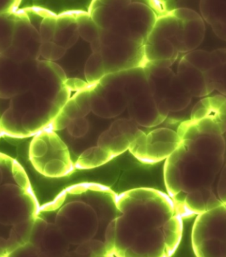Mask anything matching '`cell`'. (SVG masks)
<instances>
[{"label": "cell", "instance_id": "cell-1", "mask_svg": "<svg viewBox=\"0 0 226 257\" xmlns=\"http://www.w3.org/2000/svg\"><path fill=\"white\" fill-rule=\"evenodd\" d=\"M117 213L104 242L116 257H170L179 245L182 217L169 195L149 188L117 197Z\"/></svg>", "mask_w": 226, "mask_h": 257}, {"label": "cell", "instance_id": "cell-2", "mask_svg": "<svg viewBox=\"0 0 226 257\" xmlns=\"http://www.w3.org/2000/svg\"><path fill=\"white\" fill-rule=\"evenodd\" d=\"M177 133L181 142L166 160L164 180L184 219L223 204L213 186L224 166L226 144L223 135L200 133L190 120L182 123Z\"/></svg>", "mask_w": 226, "mask_h": 257}, {"label": "cell", "instance_id": "cell-3", "mask_svg": "<svg viewBox=\"0 0 226 257\" xmlns=\"http://www.w3.org/2000/svg\"><path fill=\"white\" fill-rule=\"evenodd\" d=\"M118 195L104 185L81 183L68 187L41 206L38 216L54 224L73 245L100 240L99 236L104 240L116 215Z\"/></svg>", "mask_w": 226, "mask_h": 257}, {"label": "cell", "instance_id": "cell-4", "mask_svg": "<svg viewBox=\"0 0 226 257\" xmlns=\"http://www.w3.org/2000/svg\"><path fill=\"white\" fill-rule=\"evenodd\" d=\"M24 168L7 154L0 156V223L9 227L1 238V256L30 242L40 209Z\"/></svg>", "mask_w": 226, "mask_h": 257}, {"label": "cell", "instance_id": "cell-5", "mask_svg": "<svg viewBox=\"0 0 226 257\" xmlns=\"http://www.w3.org/2000/svg\"><path fill=\"white\" fill-rule=\"evenodd\" d=\"M29 154L35 169L45 177L63 178L75 171L67 146L52 130H45L33 138Z\"/></svg>", "mask_w": 226, "mask_h": 257}, {"label": "cell", "instance_id": "cell-6", "mask_svg": "<svg viewBox=\"0 0 226 257\" xmlns=\"http://www.w3.org/2000/svg\"><path fill=\"white\" fill-rule=\"evenodd\" d=\"M196 257H226V205L197 215L192 232Z\"/></svg>", "mask_w": 226, "mask_h": 257}, {"label": "cell", "instance_id": "cell-7", "mask_svg": "<svg viewBox=\"0 0 226 257\" xmlns=\"http://www.w3.org/2000/svg\"><path fill=\"white\" fill-rule=\"evenodd\" d=\"M100 39L106 74L144 67L147 63L144 45L109 31L101 30Z\"/></svg>", "mask_w": 226, "mask_h": 257}, {"label": "cell", "instance_id": "cell-8", "mask_svg": "<svg viewBox=\"0 0 226 257\" xmlns=\"http://www.w3.org/2000/svg\"><path fill=\"white\" fill-rule=\"evenodd\" d=\"M157 16L140 2H127L113 21L109 32L145 45Z\"/></svg>", "mask_w": 226, "mask_h": 257}, {"label": "cell", "instance_id": "cell-9", "mask_svg": "<svg viewBox=\"0 0 226 257\" xmlns=\"http://www.w3.org/2000/svg\"><path fill=\"white\" fill-rule=\"evenodd\" d=\"M181 139L177 132L167 128L142 131L131 144L129 151L139 162L154 164L168 159L179 146Z\"/></svg>", "mask_w": 226, "mask_h": 257}, {"label": "cell", "instance_id": "cell-10", "mask_svg": "<svg viewBox=\"0 0 226 257\" xmlns=\"http://www.w3.org/2000/svg\"><path fill=\"white\" fill-rule=\"evenodd\" d=\"M30 242L40 257H64L71 245L54 224L39 216L33 227Z\"/></svg>", "mask_w": 226, "mask_h": 257}, {"label": "cell", "instance_id": "cell-11", "mask_svg": "<svg viewBox=\"0 0 226 257\" xmlns=\"http://www.w3.org/2000/svg\"><path fill=\"white\" fill-rule=\"evenodd\" d=\"M141 131L132 119H118L101 134L97 146L116 158L129 150Z\"/></svg>", "mask_w": 226, "mask_h": 257}, {"label": "cell", "instance_id": "cell-12", "mask_svg": "<svg viewBox=\"0 0 226 257\" xmlns=\"http://www.w3.org/2000/svg\"><path fill=\"white\" fill-rule=\"evenodd\" d=\"M1 58V97L12 98L28 91L32 81L22 71L21 63Z\"/></svg>", "mask_w": 226, "mask_h": 257}, {"label": "cell", "instance_id": "cell-13", "mask_svg": "<svg viewBox=\"0 0 226 257\" xmlns=\"http://www.w3.org/2000/svg\"><path fill=\"white\" fill-rule=\"evenodd\" d=\"M127 109L130 118L145 128H153L165 120L160 114L157 102L151 93L141 94L131 100Z\"/></svg>", "mask_w": 226, "mask_h": 257}, {"label": "cell", "instance_id": "cell-14", "mask_svg": "<svg viewBox=\"0 0 226 257\" xmlns=\"http://www.w3.org/2000/svg\"><path fill=\"white\" fill-rule=\"evenodd\" d=\"M205 30V24L202 18L188 22L180 21L178 34L170 42L178 52L188 53L194 51L202 43Z\"/></svg>", "mask_w": 226, "mask_h": 257}, {"label": "cell", "instance_id": "cell-15", "mask_svg": "<svg viewBox=\"0 0 226 257\" xmlns=\"http://www.w3.org/2000/svg\"><path fill=\"white\" fill-rule=\"evenodd\" d=\"M176 75L192 97L208 95L204 74L183 58L178 63Z\"/></svg>", "mask_w": 226, "mask_h": 257}, {"label": "cell", "instance_id": "cell-16", "mask_svg": "<svg viewBox=\"0 0 226 257\" xmlns=\"http://www.w3.org/2000/svg\"><path fill=\"white\" fill-rule=\"evenodd\" d=\"M122 73L123 92L126 96L129 103L141 94L151 93L145 67L134 68L122 71Z\"/></svg>", "mask_w": 226, "mask_h": 257}, {"label": "cell", "instance_id": "cell-17", "mask_svg": "<svg viewBox=\"0 0 226 257\" xmlns=\"http://www.w3.org/2000/svg\"><path fill=\"white\" fill-rule=\"evenodd\" d=\"M80 37L76 13H64L57 16L56 32L53 42L68 49L77 42Z\"/></svg>", "mask_w": 226, "mask_h": 257}, {"label": "cell", "instance_id": "cell-18", "mask_svg": "<svg viewBox=\"0 0 226 257\" xmlns=\"http://www.w3.org/2000/svg\"><path fill=\"white\" fill-rule=\"evenodd\" d=\"M127 3L120 1L93 2L89 14L100 30L108 31L115 18Z\"/></svg>", "mask_w": 226, "mask_h": 257}, {"label": "cell", "instance_id": "cell-19", "mask_svg": "<svg viewBox=\"0 0 226 257\" xmlns=\"http://www.w3.org/2000/svg\"><path fill=\"white\" fill-rule=\"evenodd\" d=\"M180 21L167 13L159 16L147 37V43H154L162 40H171L175 38L179 30Z\"/></svg>", "mask_w": 226, "mask_h": 257}, {"label": "cell", "instance_id": "cell-20", "mask_svg": "<svg viewBox=\"0 0 226 257\" xmlns=\"http://www.w3.org/2000/svg\"><path fill=\"white\" fill-rule=\"evenodd\" d=\"M144 53L146 62L172 60L175 61L178 52L175 46L169 40H162L154 43H145Z\"/></svg>", "mask_w": 226, "mask_h": 257}, {"label": "cell", "instance_id": "cell-21", "mask_svg": "<svg viewBox=\"0 0 226 257\" xmlns=\"http://www.w3.org/2000/svg\"><path fill=\"white\" fill-rule=\"evenodd\" d=\"M114 158L106 150L96 146L82 152L75 164V168L80 170L93 169L104 165Z\"/></svg>", "mask_w": 226, "mask_h": 257}, {"label": "cell", "instance_id": "cell-22", "mask_svg": "<svg viewBox=\"0 0 226 257\" xmlns=\"http://www.w3.org/2000/svg\"><path fill=\"white\" fill-rule=\"evenodd\" d=\"M94 88L104 98L112 118L119 116L128 107V100L122 90L103 87L99 83L94 85Z\"/></svg>", "mask_w": 226, "mask_h": 257}, {"label": "cell", "instance_id": "cell-23", "mask_svg": "<svg viewBox=\"0 0 226 257\" xmlns=\"http://www.w3.org/2000/svg\"><path fill=\"white\" fill-rule=\"evenodd\" d=\"M64 257H114L104 240H92L77 245Z\"/></svg>", "mask_w": 226, "mask_h": 257}, {"label": "cell", "instance_id": "cell-24", "mask_svg": "<svg viewBox=\"0 0 226 257\" xmlns=\"http://www.w3.org/2000/svg\"><path fill=\"white\" fill-rule=\"evenodd\" d=\"M200 10L203 20L207 24L219 22L226 24V1L203 0L200 2Z\"/></svg>", "mask_w": 226, "mask_h": 257}, {"label": "cell", "instance_id": "cell-25", "mask_svg": "<svg viewBox=\"0 0 226 257\" xmlns=\"http://www.w3.org/2000/svg\"><path fill=\"white\" fill-rule=\"evenodd\" d=\"M106 75L101 53H92L88 57L84 67L86 82L90 86L97 85Z\"/></svg>", "mask_w": 226, "mask_h": 257}, {"label": "cell", "instance_id": "cell-26", "mask_svg": "<svg viewBox=\"0 0 226 257\" xmlns=\"http://www.w3.org/2000/svg\"><path fill=\"white\" fill-rule=\"evenodd\" d=\"M80 36L84 40L91 43L100 38L101 30L94 22L89 13H76Z\"/></svg>", "mask_w": 226, "mask_h": 257}, {"label": "cell", "instance_id": "cell-27", "mask_svg": "<svg viewBox=\"0 0 226 257\" xmlns=\"http://www.w3.org/2000/svg\"><path fill=\"white\" fill-rule=\"evenodd\" d=\"M204 74L208 94L216 90L226 96V63L213 68Z\"/></svg>", "mask_w": 226, "mask_h": 257}, {"label": "cell", "instance_id": "cell-28", "mask_svg": "<svg viewBox=\"0 0 226 257\" xmlns=\"http://www.w3.org/2000/svg\"><path fill=\"white\" fill-rule=\"evenodd\" d=\"M34 27L28 18L16 20L12 45L26 48V45L33 38Z\"/></svg>", "mask_w": 226, "mask_h": 257}, {"label": "cell", "instance_id": "cell-29", "mask_svg": "<svg viewBox=\"0 0 226 257\" xmlns=\"http://www.w3.org/2000/svg\"><path fill=\"white\" fill-rule=\"evenodd\" d=\"M182 58L204 73L213 68L211 53L209 51L204 50L190 51L184 55Z\"/></svg>", "mask_w": 226, "mask_h": 257}, {"label": "cell", "instance_id": "cell-30", "mask_svg": "<svg viewBox=\"0 0 226 257\" xmlns=\"http://www.w3.org/2000/svg\"><path fill=\"white\" fill-rule=\"evenodd\" d=\"M57 16L47 12L43 13L42 21L40 26V34L43 42H53L57 28Z\"/></svg>", "mask_w": 226, "mask_h": 257}, {"label": "cell", "instance_id": "cell-31", "mask_svg": "<svg viewBox=\"0 0 226 257\" xmlns=\"http://www.w3.org/2000/svg\"><path fill=\"white\" fill-rule=\"evenodd\" d=\"M90 108L92 112L98 116L104 118H112L106 100L94 86H92L90 94Z\"/></svg>", "mask_w": 226, "mask_h": 257}, {"label": "cell", "instance_id": "cell-32", "mask_svg": "<svg viewBox=\"0 0 226 257\" xmlns=\"http://www.w3.org/2000/svg\"><path fill=\"white\" fill-rule=\"evenodd\" d=\"M1 57H5L18 63H22L31 59L28 51L26 48L14 46V45H12L9 48L2 52Z\"/></svg>", "mask_w": 226, "mask_h": 257}, {"label": "cell", "instance_id": "cell-33", "mask_svg": "<svg viewBox=\"0 0 226 257\" xmlns=\"http://www.w3.org/2000/svg\"><path fill=\"white\" fill-rule=\"evenodd\" d=\"M67 130L70 135L79 139L87 134L89 130V122L85 118L75 119L71 121Z\"/></svg>", "mask_w": 226, "mask_h": 257}, {"label": "cell", "instance_id": "cell-34", "mask_svg": "<svg viewBox=\"0 0 226 257\" xmlns=\"http://www.w3.org/2000/svg\"><path fill=\"white\" fill-rule=\"evenodd\" d=\"M1 257H40L38 250L31 242L20 246Z\"/></svg>", "mask_w": 226, "mask_h": 257}, {"label": "cell", "instance_id": "cell-35", "mask_svg": "<svg viewBox=\"0 0 226 257\" xmlns=\"http://www.w3.org/2000/svg\"><path fill=\"white\" fill-rule=\"evenodd\" d=\"M173 16L176 19L182 22L191 21L202 18L196 12L188 8H176L168 12Z\"/></svg>", "mask_w": 226, "mask_h": 257}, {"label": "cell", "instance_id": "cell-36", "mask_svg": "<svg viewBox=\"0 0 226 257\" xmlns=\"http://www.w3.org/2000/svg\"><path fill=\"white\" fill-rule=\"evenodd\" d=\"M61 111L71 120L77 118H84L81 109L73 97L70 98L67 103L62 108Z\"/></svg>", "mask_w": 226, "mask_h": 257}, {"label": "cell", "instance_id": "cell-37", "mask_svg": "<svg viewBox=\"0 0 226 257\" xmlns=\"http://www.w3.org/2000/svg\"><path fill=\"white\" fill-rule=\"evenodd\" d=\"M217 197L223 204L226 205V164L219 175L217 187Z\"/></svg>", "mask_w": 226, "mask_h": 257}, {"label": "cell", "instance_id": "cell-38", "mask_svg": "<svg viewBox=\"0 0 226 257\" xmlns=\"http://www.w3.org/2000/svg\"><path fill=\"white\" fill-rule=\"evenodd\" d=\"M71 121V119L68 118L61 110L60 112L53 119V122L51 123V130L55 131H61V130L66 128H67Z\"/></svg>", "mask_w": 226, "mask_h": 257}, {"label": "cell", "instance_id": "cell-39", "mask_svg": "<svg viewBox=\"0 0 226 257\" xmlns=\"http://www.w3.org/2000/svg\"><path fill=\"white\" fill-rule=\"evenodd\" d=\"M213 68L226 63V49H219L211 51Z\"/></svg>", "mask_w": 226, "mask_h": 257}, {"label": "cell", "instance_id": "cell-40", "mask_svg": "<svg viewBox=\"0 0 226 257\" xmlns=\"http://www.w3.org/2000/svg\"><path fill=\"white\" fill-rule=\"evenodd\" d=\"M65 85L67 86L71 90H76V91H80V90L85 89L89 87L90 85L88 84L84 83V81L79 79H67L65 82Z\"/></svg>", "mask_w": 226, "mask_h": 257}, {"label": "cell", "instance_id": "cell-41", "mask_svg": "<svg viewBox=\"0 0 226 257\" xmlns=\"http://www.w3.org/2000/svg\"><path fill=\"white\" fill-rule=\"evenodd\" d=\"M53 45H54L53 42H45L41 44L40 55L45 59V61H51Z\"/></svg>", "mask_w": 226, "mask_h": 257}, {"label": "cell", "instance_id": "cell-42", "mask_svg": "<svg viewBox=\"0 0 226 257\" xmlns=\"http://www.w3.org/2000/svg\"><path fill=\"white\" fill-rule=\"evenodd\" d=\"M67 49L61 45L57 44L54 42V45H53L52 53H51V61L54 62L55 61L59 60L64 57L67 52Z\"/></svg>", "mask_w": 226, "mask_h": 257}, {"label": "cell", "instance_id": "cell-43", "mask_svg": "<svg viewBox=\"0 0 226 257\" xmlns=\"http://www.w3.org/2000/svg\"><path fill=\"white\" fill-rule=\"evenodd\" d=\"M211 28L217 37L226 42V24L219 22L213 23L210 25Z\"/></svg>", "mask_w": 226, "mask_h": 257}, {"label": "cell", "instance_id": "cell-44", "mask_svg": "<svg viewBox=\"0 0 226 257\" xmlns=\"http://www.w3.org/2000/svg\"><path fill=\"white\" fill-rule=\"evenodd\" d=\"M90 47L93 53H101L102 43L100 39L94 41L90 43Z\"/></svg>", "mask_w": 226, "mask_h": 257}, {"label": "cell", "instance_id": "cell-45", "mask_svg": "<svg viewBox=\"0 0 226 257\" xmlns=\"http://www.w3.org/2000/svg\"><path fill=\"white\" fill-rule=\"evenodd\" d=\"M225 135H226V132H225Z\"/></svg>", "mask_w": 226, "mask_h": 257}, {"label": "cell", "instance_id": "cell-46", "mask_svg": "<svg viewBox=\"0 0 226 257\" xmlns=\"http://www.w3.org/2000/svg\"></svg>", "mask_w": 226, "mask_h": 257}]
</instances>
